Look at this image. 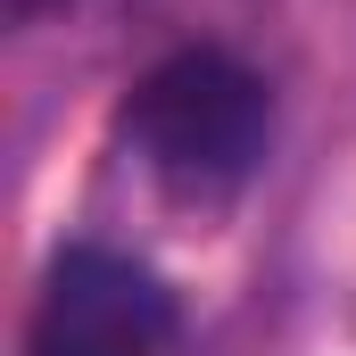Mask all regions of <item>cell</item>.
Masks as SVG:
<instances>
[{
    "label": "cell",
    "instance_id": "cell-3",
    "mask_svg": "<svg viewBox=\"0 0 356 356\" xmlns=\"http://www.w3.org/2000/svg\"><path fill=\"white\" fill-rule=\"evenodd\" d=\"M50 8H75V0H8V17H17V25H33V17H50Z\"/></svg>",
    "mask_w": 356,
    "mask_h": 356
},
{
    "label": "cell",
    "instance_id": "cell-1",
    "mask_svg": "<svg viewBox=\"0 0 356 356\" xmlns=\"http://www.w3.org/2000/svg\"><path fill=\"white\" fill-rule=\"evenodd\" d=\"M124 133H133L141 166L158 182L207 199V191H232V182L257 175L266 133H273V99L249 58L216 50V42H182L133 83Z\"/></svg>",
    "mask_w": 356,
    "mask_h": 356
},
{
    "label": "cell",
    "instance_id": "cell-2",
    "mask_svg": "<svg viewBox=\"0 0 356 356\" xmlns=\"http://www.w3.org/2000/svg\"><path fill=\"white\" fill-rule=\"evenodd\" d=\"M175 290L141 257L116 249H67L33 290V356H175Z\"/></svg>",
    "mask_w": 356,
    "mask_h": 356
}]
</instances>
